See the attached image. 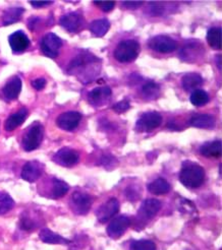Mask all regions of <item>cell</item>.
<instances>
[{
    "label": "cell",
    "mask_w": 222,
    "mask_h": 250,
    "mask_svg": "<svg viewBox=\"0 0 222 250\" xmlns=\"http://www.w3.org/2000/svg\"><path fill=\"white\" fill-rule=\"evenodd\" d=\"M54 163L63 167H72L79 163L80 154L69 147H63L53 156Z\"/></svg>",
    "instance_id": "9c48e42d"
},
{
    "label": "cell",
    "mask_w": 222,
    "mask_h": 250,
    "mask_svg": "<svg viewBox=\"0 0 222 250\" xmlns=\"http://www.w3.org/2000/svg\"><path fill=\"white\" fill-rule=\"evenodd\" d=\"M200 153L206 158H219L221 156V142L214 141L204 144L200 147Z\"/></svg>",
    "instance_id": "cb8c5ba5"
},
{
    "label": "cell",
    "mask_w": 222,
    "mask_h": 250,
    "mask_svg": "<svg viewBox=\"0 0 222 250\" xmlns=\"http://www.w3.org/2000/svg\"><path fill=\"white\" fill-rule=\"evenodd\" d=\"M111 90L109 86H100L96 87L91 91L88 95L89 102L95 107H101L106 105V103L110 100Z\"/></svg>",
    "instance_id": "2e32d148"
},
{
    "label": "cell",
    "mask_w": 222,
    "mask_h": 250,
    "mask_svg": "<svg viewBox=\"0 0 222 250\" xmlns=\"http://www.w3.org/2000/svg\"><path fill=\"white\" fill-rule=\"evenodd\" d=\"M162 116L156 111H149L142 114L135 123V129L139 132H149L157 127H159L162 123Z\"/></svg>",
    "instance_id": "5b68a950"
},
{
    "label": "cell",
    "mask_w": 222,
    "mask_h": 250,
    "mask_svg": "<svg viewBox=\"0 0 222 250\" xmlns=\"http://www.w3.org/2000/svg\"><path fill=\"white\" fill-rule=\"evenodd\" d=\"M190 101L196 107H203L209 102V96L207 92L199 89L192 93Z\"/></svg>",
    "instance_id": "83f0119b"
},
{
    "label": "cell",
    "mask_w": 222,
    "mask_h": 250,
    "mask_svg": "<svg viewBox=\"0 0 222 250\" xmlns=\"http://www.w3.org/2000/svg\"><path fill=\"white\" fill-rule=\"evenodd\" d=\"M28 117V109L27 108H22L17 113L11 114L5 121L4 128L6 131H12L24 122V120Z\"/></svg>",
    "instance_id": "ffe728a7"
},
{
    "label": "cell",
    "mask_w": 222,
    "mask_h": 250,
    "mask_svg": "<svg viewBox=\"0 0 222 250\" xmlns=\"http://www.w3.org/2000/svg\"><path fill=\"white\" fill-rule=\"evenodd\" d=\"M181 84L184 91L187 92H194L196 90H199V87L203 84V78L199 73L189 72L184 74L181 79Z\"/></svg>",
    "instance_id": "ac0fdd59"
},
{
    "label": "cell",
    "mask_w": 222,
    "mask_h": 250,
    "mask_svg": "<svg viewBox=\"0 0 222 250\" xmlns=\"http://www.w3.org/2000/svg\"><path fill=\"white\" fill-rule=\"evenodd\" d=\"M82 120V114L77 111H67L60 114L56 119L57 126L66 131L75 130Z\"/></svg>",
    "instance_id": "30bf717a"
},
{
    "label": "cell",
    "mask_w": 222,
    "mask_h": 250,
    "mask_svg": "<svg viewBox=\"0 0 222 250\" xmlns=\"http://www.w3.org/2000/svg\"><path fill=\"white\" fill-rule=\"evenodd\" d=\"M130 250H156V245L151 240H133L130 245Z\"/></svg>",
    "instance_id": "4dcf8cb0"
},
{
    "label": "cell",
    "mask_w": 222,
    "mask_h": 250,
    "mask_svg": "<svg viewBox=\"0 0 222 250\" xmlns=\"http://www.w3.org/2000/svg\"><path fill=\"white\" fill-rule=\"evenodd\" d=\"M93 197L85 192H73L70 198V208L77 215H87L91 209Z\"/></svg>",
    "instance_id": "8992f818"
},
{
    "label": "cell",
    "mask_w": 222,
    "mask_h": 250,
    "mask_svg": "<svg viewBox=\"0 0 222 250\" xmlns=\"http://www.w3.org/2000/svg\"><path fill=\"white\" fill-rule=\"evenodd\" d=\"M41 51L42 53L49 58H56L59 54L61 47H63V41L59 37L53 33L46 34L41 41Z\"/></svg>",
    "instance_id": "52a82bcc"
},
{
    "label": "cell",
    "mask_w": 222,
    "mask_h": 250,
    "mask_svg": "<svg viewBox=\"0 0 222 250\" xmlns=\"http://www.w3.org/2000/svg\"><path fill=\"white\" fill-rule=\"evenodd\" d=\"M46 83H47V82H46V80H45L44 78L36 79V80L32 81V83H31L32 86L34 87V89H35L36 91H42V90L44 89V87H45Z\"/></svg>",
    "instance_id": "e575fe53"
},
{
    "label": "cell",
    "mask_w": 222,
    "mask_h": 250,
    "mask_svg": "<svg viewBox=\"0 0 222 250\" xmlns=\"http://www.w3.org/2000/svg\"><path fill=\"white\" fill-rule=\"evenodd\" d=\"M222 32L220 28H211L207 33V42L212 49L220 50L222 47Z\"/></svg>",
    "instance_id": "4316f807"
},
{
    "label": "cell",
    "mask_w": 222,
    "mask_h": 250,
    "mask_svg": "<svg viewBox=\"0 0 222 250\" xmlns=\"http://www.w3.org/2000/svg\"><path fill=\"white\" fill-rule=\"evenodd\" d=\"M148 46L159 53H171L177 50L178 43L168 36L158 35L148 41Z\"/></svg>",
    "instance_id": "ba28073f"
},
{
    "label": "cell",
    "mask_w": 222,
    "mask_h": 250,
    "mask_svg": "<svg viewBox=\"0 0 222 250\" xmlns=\"http://www.w3.org/2000/svg\"><path fill=\"white\" fill-rule=\"evenodd\" d=\"M43 171L44 165L41 164L39 161H30L22 167L21 176L24 181L33 183L42 176Z\"/></svg>",
    "instance_id": "5bb4252c"
},
{
    "label": "cell",
    "mask_w": 222,
    "mask_h": 250,
    "mask_svg": "<svg viewBox=\"0 0 222 250\" xmlns=\"http://www.w3.org/2000/svg\"><path fill=\"white\" fill-rule=\"evenodd\" d=\"M161 207L162 204L158 199L148 198L144 201L137 215V221L139 225H145L152 220L158 214V211L161 209Z\"/></svg>",
    "instance_id": "277c9868"
},
{
    "label": "cell",
    "mask_w": 222,
    "mask_h": 250,
    "mask_svg": "<svg viewBox=\"0 0 222 250\" xmlns=\"http://www.w3.org/2000/svg\"><path fill=\"white\" fill-rule=\"evenodd\" d=\"M39 238L44 242L48 244H63L67 245L70 243L69 240L64 238L63 236H60L54 232H52L50 229L44 228L40 231Z\"/></svg>",
    "instance_id": "7402d4cb"
},
{
    "label": "cell",
    "mask_w": 222,
    "mask_h": 250,
    "mask_svg": "<svg viewBox=\"0 0 222 250\" xmlns=\"http://www.w3.org/2000/svg\"><path fill=\"white\" fill-rule=\"evenodd\" d=\"M110 28V22L106 19L102 20H97L91 22L90 24V31L95 37H101L105 36Z\"/></svg>",
    "instance_id": "d4e9b609"
},
{
    "label": "cell",
    "mask_w": 222,
    "mask_h": 250,
    "mask_svg": "<svg viewBox=\"0 0 222 250\" xmlns=\"http://www.w3.org/2000/svg\"><path fill=\"white\" fill-rule=\"evenodd\" d=\"M22 91V80L19 77H12L3 86L2 93L7 100H16Z\"/></svg>",
    "instance_id": "e0dca14e"
},
{
    "label": "cell",
    "mask_w": 222,
    "mask_h": 250,
    "mask_svg": "<svg viewBox=\"0 0 222 250\" xmlns=\"http://www.w3.org/2000/svg\"><path fill=\"white\" fill-rule=\"evenodd\" d=\"M131 226V219L128 216L121 215L115 218L112 222L109 224L106 231L108 236L112 239H118L125 234V232Z\"/></svg>",
    "instance_id": "7c38bea8"
},
{
    "label": "cell",
    "mask_w": 222,
    "mask_h": 250,
    "mask_svg": "<svg viewBox=\"0 0 222 250\" xmlns=\"http://www.w3.org/2000/svg\"><path fill=\"white\" fill-rule=\"evenodd\" d=\"M94 4L97 5L101 10H103L105 12L111 11L115 6L114 1H94Z\"/></svg>",
    "instance_id": "836d02e7"
},
{
    "label": "cell",
    "mask_w": 222,
    "mask_h": 250,
    "mask_svg": "<svg viewBox=\"0 0 222 250\" xmlns=\"http://www.w3.org/2000/svg\"><path fill=\"white\" fill-rule=\"evenodd\" d=\"M142 93L145 98L149 99V100H154L159 96L160 93V87L157 83H147L143 87H142Z\"/></svg>",
    "instance_id": "f546056e"
},
{
    "label": "cell",
    "mask_w": 222,
    "mask_h": 250,
    "mask_svg": "<svg viewBox=\"0 0 222 250\" xmlns=\"http://www.w3.org/2000/svg\"><path fill=\"white\" fill-rule=\"evenodd\" d=\"M30 3L35 8H41L52 4V1H30Z\"/></svg>",
    "instance_id": "8d00e7d4"
},
{
    "label": "cell",
    "mask_w": 222,
    "mask_h": 250,
    "mask_svg": "<svg viewBox=\"0 0 222 250\" xmlns=\"http://www.w3.org/2000/svg\"><path fill=\"white\" fill-rule=\"evenodd\" d=\"M44 136V127L39 122H35L24 134L22 139V147L26 152H32L34 149L38 148L43 141Z\"/></svg>",
    "instance_id": "3957f363"
},
{
    "label": "cell",
    "mask_w": 222,
    "mask_h": 250,
    "mask_svg": "<svg viewBox=\"0 0 222 250\" xmlns=\"http://www.w3.org/2000/svg\"><path fill=\"white\" fill-rule=\"evenodd\" d=\"M119 210V203L116 198L112 197L98 208L96 210V217L100 223H107L111 218H113Z\"/></svg>",
    "instance_id": "4fadbf2b"
},
{
    "label": "cell",
    "mask_w": 222,
    "mask_h": 250,
    "mask_svg": "<svg viewBox=\"0 0 222 250\" xmlns=\"http://www.w3.org/2000/svg\"><path fill=\"white\" fill-rule=\"evenodd\" d=\"M60 26L65 28L69 33L79 32L85 23V19L83 15L78 11H72L69 14L64 15L59 20Z\"/></svg>",
    "instance_id": "8fae6325"
},
{
    "label": "cell",
    "mask_w": 222,
    "mask_h": 250,
    "mask_svg": "<svg viewBox=\"0 0 222 250\" xmlns=\"http://www.w3.org/2000/svg\"><path fill=\"white\" fill-rule=\"evenodd\" d=\"M140 53V44L134 40H125L117 44L114 49V58L121 63L133 61Z\"/></svg>",
    "instance_id": "7a4b0ae2"
},
{
    "label": "cell",
    "mask_w": 222,
    "mask_h": 250,
    "mask_svg": "<svg viewBox=\"0 0 222 250\" xmlns=\"http://www.w3.org/2000/svg\"><path fill=\"white\" fill-rule=\"evenodd\" d=\"M8 43L11 50L15 53H22L26 51L30 46L28 36L22 31H17L14 34H11L8 38Z\"/></svg>",
    "instance_id": "9a60e30c"
},
{
    "label": "cell",
    "mask_w": 222,
    "mask_h": 250,
    "mask_svg": "<svg viewBox=\"0 0 222 250\" xmlns=\"http://www.w3.org/2000/svg\"><path fill=\"white\" fill-rule=\"evenodd\" d=\"M148 191L155 195H163L171 190L170 184L163 178H157L147 186Z\"/></svg>",
    "instance_id": "603a6c76"
},
{
    "label": "cell",
    "mask_w": 222,
    "mask_h": 250,
    "mask_svg": "<svg viewBox=\"0 0 222 250\" xmlns=\"http://www.w3.org/2000/svg\"><path fill=\"white\" fill-rule=\"evenodd\" d=\"M20 227L24 231H32L37 228V223L31 217L24 216L21 218Z\"/></svg>",
    "instance_id": "1f68e13d"
},
{
    "label": "cell",
    "mask_w": 222,
    "mask_h": 250,
    "mask_svg": "<svg viewBox=\"0 0 222 250\" xmlns=\"http://www.w3.org/2000/svg\"><path fill=\"white\" fill-rule=\"evenodd\" d=\"M15 207L14 199L5 192H0V215H4Z\"/></svg>",
    "instance_id": "f1b7e54d"
},
{
    "label": "cell",
    "mask_w": 222,
    "mask_h": 250,
    "mask_svg": "<svg viewBox=\"0 0 222 250\" xmlns=\"http://www.w3.org/2000/svg\"><path fill=\"white\" fill-rule=\"evenodd\" d=\"M122 5L129 9H137L143 5V1H122Z\"/></svg>",
    "instance_id": "d590c367"
},
{
    "label": "cell",
    "mask_w": 222,
    "mask_h": 250,
    "mask_svg": "<svg viewBox=\"0 0 222 250\" xmlns=\"http://www.w3.org/2000/svg\"><path fill=\"white\" fill-rule=\"evenodd\" d=\"M130 108H131V104L128 100H122V101L114 104V106L112 107L114 112H116L118 114L125 113V112H127Z\"/></svg>",
    "instance_id": "d6a6232c"
},
{
    "label": "cell",
    "mask_w": 222,
    "mask_h": 250,
    "mask_svg": "<svg viewBox=\"0 0 222 250\" xmlns=\"http://www.w3.org/2000/svg\"><path fill=\"white\" fill-rule=\"evenodd\" d=\"M69 190V186L67 182L59 180L56 178L52 179V188H51V193L50 197L57 199L64 197Z\"/></svg>",
    "instance_id": "484cf974"
},
{
    "label": "cell",
    "mask_w": 222,
    "mask_h": 250,
    "mask_svg": "<svg viewBox=\"0 0 222 250\" xmlns=\"http://www.w3.org/2000/svg\"><path fill=\"white\" fill-rule=\"evenodd\" d=\"M205 180V171L200 165L187 161L181 166L179 181L187 188H198Z\"/></svg>",
    "instance_id": "6da1fadb"
},
{
    "label": "cell",
    "mask_w": 222,
    "mask_h": 250,
    "mask_svg": "<svg viewBox=\"0 0 222 250\" xmlns=\"http://www.w3.org/2000/svg\"><path fill=\"white\" fill-rule=\"evenodd\" d=\"M216 124L215 118L209 114H196L190 119V125L202 129H212Z\"/></svg>",
    "instance_id": "d6986e66"
},
{
    "label": "cell",
    "mask_w": 222,
    "mask_h": 250,
    "mask_svg": "<svg viewBox=\"0 0 222 250\" xmlns=\"http://www.w3.org/2000/svg\"><path fill=\"white\" fill-rule=\"evenodd\" d=\"M217 65H218V68L221 69V56L218 55V62H217Z\"/></svg>",
    "instance_id": "74e56055"
},
{
    "label": "cell",
    "mask_w": 222,
    "mask_h": 250,
    "mask_svg": "<svg viewBox=\"0 0 222 250\" xmlns=\"http://www.w3.org/2000/svg\"><path fill=\"white\" fill-rule=\"evenodd\" d=\"M24 12V9L20 6H12L6 8L2 14V24L9 26V24L19 21Z\"/></svg>",
    "instance_id": "44dd1931"
}]
</instances>
